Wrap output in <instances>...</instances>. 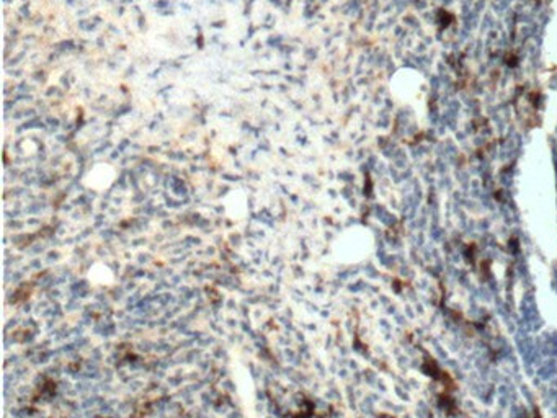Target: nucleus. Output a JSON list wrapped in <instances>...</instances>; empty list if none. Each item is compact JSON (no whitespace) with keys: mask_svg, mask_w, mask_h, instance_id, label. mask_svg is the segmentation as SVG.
Returning a JSON list of instances; mask_svg holds the SVG:
<instances>
[{"mask_svg":"<svg viewBox=\"0 0 557 418\" xmlns=\"http://www.w3.org/2000/svg\"><path fill=\"white\" fill-rule=\"evenodd\" d=\"M90 280H92L95 285H110V283L113 281V273L103 265H96L92 268V271H90Z\"/></svg>","mask_w":557,"mask_h":418,"instance_id":"f03ea898","label":"nucleus"},{"mask_svg":"<svg viewBox=\"0 0 557 418\" xmlns=\"http://www.w3.org/2000/svg\"><path fill=\"white\" fill-rule=\"evenodd\" d=\"M425 80L414 69H403L393 79V95L405 105L422 103L425 96Z\"/></svg>","mask_w":557,"mask_h":418,"instance_id":"f257e3e1","label":"nucleus"}]
</instances>
